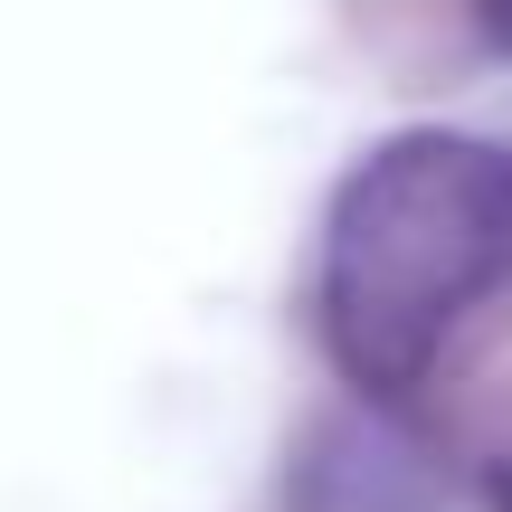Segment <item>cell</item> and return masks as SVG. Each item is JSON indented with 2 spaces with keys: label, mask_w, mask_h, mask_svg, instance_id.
Returning <instances> with one entry per match:
<instances>
[{
  "label": "cell",
  "mask_w": 512,
  "mask_h": 512,
  "mask_svg": "<svg viewBox=\"0 0 512 512\" xmlns=\"http://www.w3.org/2000/svg\"><path fill=\"white\" fill-rule=\"evenodd\" d=\"M512 285V152L484 133H389L323 209L313 323L370 408L437 370L446 332Z\"/></svg>",
  "instance_id": "cell-1"
},
{
  "label": "cell",
  "mask_w": 512,
  "mask_h": 512,
  "mask_svg": "<svg viewBox=\"0 0 512 512\" xmlns=\"http://www.w3.org/2000/svg\"><path fill=\"white\" fill-rule=\"evenodd\" d=\"M446 484L427 465V446L408 437L389 408H351V418H323L294 465V512H437Z\"/></svg>",
  "instance_id": "cell-2"
},
{
  "label": "cell",
  "mask_w": 512,
  "mask_h": 512,
  "mask_svg": "<svg viewBox=\"0 0 512 512\" xmlns=\"http://www.w3.org/2000/svg\"><path fill=\"white\" fill-rule=\"evenodd\" d=\"M465 10H475V29L494 38V48L512 57V0H465Z\"/></svg>",
  "instance_id": "cell-3"
},
{
  "label": "cell",
  "mask_w": 512,
  "mask_h": 512,
  "mask_svg": "<svg viewBox=\"0 0 512 512\" xmlns=\"http://www.w3.org/2000/svg\"><path fill=\"white\" fill-rule=\"evenodd\" d=\"M484 512H512V456L484 465Z\"/></svg>",
  "instance_id": "cell-4"
}]
</instances>
